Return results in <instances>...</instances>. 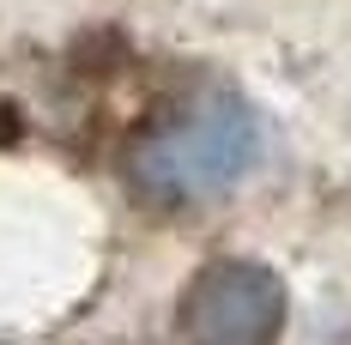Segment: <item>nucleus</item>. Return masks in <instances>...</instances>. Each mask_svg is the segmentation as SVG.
Returning <instances> with one entry per match:
<instances>
[{
    "mask_svg": "<svg viewBox=\"0 0 351 345\" xmlns=\"http://www.w3.org/2000/svg\"><path fill=\"white\" fill-rule=\"evenodd\" d=\"M261 158V121L237 97H206V104L182 109L170 121H158L152 134L128 152V176L152 200H212L224 188H237Z\"/></svg>",
    "mask_w": 351,
    "mask_h": 345,
    "instance_id": "f257e3e1",
    "label": "nucleus"
},
{
    "mask_svg": "<svg viewBox=\"0 0 351 345\" xmlns=\"http://www.w3.org/2000/svg\"><path fill=\"white\" fill-rule=\"evenodd\" d=\"M188 345H273L285 333V285L254 261H212L182 291Z\"/></svg>",
    "mask_w": 351,
    "mask_h": 345,
    "instance_id": "f03ea898",
    "label": "nucleus"
}]
</instances>
